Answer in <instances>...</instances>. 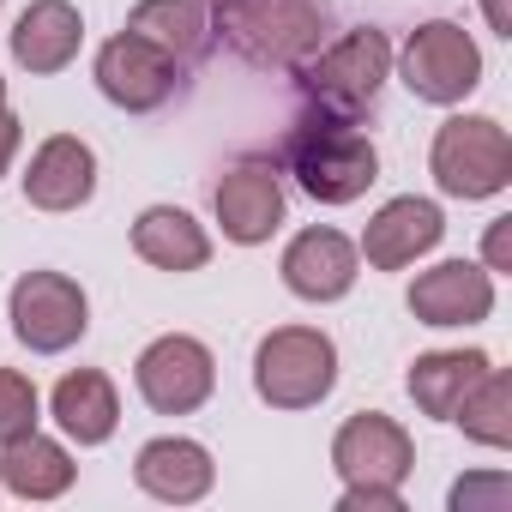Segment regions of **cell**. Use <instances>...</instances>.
Returning <instances> with one entry per match:
<instances>
[{
	"label": "cell",
	"mask_w": 512,
	"mask_h": 512,
	"mask_svg": "<svg viewBox=\"0 0 512 512\" xmlns=\"http://www.w3.org/2000/svg\"><path fill=\"white\" fill-rule=\"evenodd\" d=\"M284 163L296 175V187L314 205H356L374 181H380V151L374 139L332 109H308L290 139H284Z\"/></svg>",
	"instance_id": "6da1fadb"
},
{
	"label": "cell",
	"mask_w": 512,
	"mask_h": 512,
	"mask_svg": "<svg viewBox=\"0 0 512 512\" xmlns=\"http://www.w3.org/2000/svg\"><path fill=\"white\" fill-rule=\"evenodd\" d=\"M332 31V7L326 0H229L217 13V37L266 73H302V61H314L326 49Z\"/></svg>",
	"instance_id": "7a4b0ae2"
},
{
	"label": "cell",
	"mask_w": 512,
	"mask_h": 512,
	"mask_svg": "<svg viewBox=\"0 0 512 512\" xmlns=\"http://www.w3.org/2000/svg\"><path fill=\"white\" fill-rule=\"evenodd\" d=\"M302 91L314 109H332V115H350L362 121L374 103H380V85L392 79V43L386 31L362 25V31H344L338 43H326L314 61H302Z\"/></svg>",
	"instance_id": "3957f363"
},
{
	"label": "cell",
	"mask_w": 512,
	"mask_h": 512,
	"mask_svg": "<svg viewBox=\"0 0 512 512\" xmlns=\"http://www.w3.org/2000/svg\"><path fill=\"white\" fill-rule=\"evenodd\" d=\"M338 386V344L314 326H278L253 350V392L272 410H314Z\"/></svg>",
	"instance_id": "277c9868"
},
{
	"label": "cell",
	"mask_w": 512,
	"mask_h": 512,
	"mask_svg": "<svg viewBox=\"0 0 512 512\" xmlns=\"http://www.w3.org/2000/svg\"><path fill=\"white\" fill-rule=\"evenodd\" d=\"M428 169L446 199H494L512 187V139L494 115H452L434 133Z\"/></svg>",
	"instance_id": "5b68a950"
},
{
	"label": "cell",
	"mask_w": 512,
	"mask_h": 512,
	"mask_svg": "<svg viewBox=\"0 0 512 512\" xmlns=\"http://www.w3.org/2000/svg\"><path fill=\"white\" fill-rule=\"evenodd\" d=\"M398 73H404L410 97L452 109V103H464V97L482 85V49H476V37H470L464 25L428 19V25L410 31V43H404V55H398Z\"/></svg>",
	"instance_id": "8992f818"
},
{
	"label": "cell",
	"mask_w": 512,
	"mask_h": 512,
	"mask_svg": "<svg viewBox=\"0 0 512 512\" xmlns=\"http://www.w3.org/2000/svg\"><path fill=\"white\" fill-rule=\"evenodd\" d=\"M7 320H13V338L37 356H61L85 338L91 326V302L85 290L67 278V272H25L7 296Z\"/></svg>",
	"instance_id": "52a82bcc"
},
{
	"label": "cell",
	"mask_w": 512,
	"mask_h": 512,
	"mask_svg": "<svg viewBox=\"0 0 512 512\" xmlns=\"http://www.w3.org/2000/svg\"><path fill=\"white\" fill-rule=\"evenodd\" d=\"M133 386H139V398H145L157 416H193V410L211 398V386H217V362H211V350H205L199 338L163 332V338H151V344L139 350Z\"/></svg>",
	"instance_id": "ba28073f"
},
{
	"label": "cell",
	"mask_w": 512,
	"mask_h": 512,
	"mask_svg": "<svg viewBox=\"0 0 512 512\" xmlns=\"http://www.w3.org/2000/svg\"><path fill=\"white\" fill-rule=\"evenodd\" d=\"M332 470L344 476V488H362V482H374V488H404V476L416 470V440H410L392 416L356 410V416L338 428V440H332Z\"/></svg>",
	"instance_id": "9c48e42d"
},
{
	"label": "cell",
	"mask_w": 512,
	"mask_h": 512,
	"mask_svg": "<svg viewBox=\"0 0 512 512\" xmlns=\"http://www.w3.org/2000/svg\"><path fill=\"white\" fill-rule=\"evenodd\" d=\"M211 211L223 223V235L235 247H260L284 229V181H278V163L272 157H241L235 169H223L217 193H211Z\"/></svg>",
	"instance_id": "30bf717a"
},
{
	"label": "cell",
	"mask_w": 512,
	"mask_h": 512,
	"mask_svg": "<svg viewBox=\"0 0 512 512\" xmlns=\"http://www.w3.org/2000/svg\"><path fill=\"white\" fill-rule=\"evenodd\" d=\"M175 85H181V67H175L169 55H157L151 43H139L133 31H121V37H109V43L97 49V91H103L115 109H127V115L163 109V103L175 97Z\"/></svg>",
	"instance_id": "8fae6325"
},
{
	"label": "cell",
	"mask_w": 512,
	"mask_h": 512,
	"mask_svg": "<svg viewBox=\"0 0 512 512\" xmlns=\"http://www.w3.org/2000/svg\"><path fill=\"white\" fill-rule=\"evenodd\" d=\"M440 235H446L440 205H434V199L404 193V199H386V205L368 217V229H362V247H356V253H368V266H374V272H404V266H416V260H422V253H434V247H440Z\"/></svg>",
	"instance_id": "7c38bea8"
},
{
	"label": "cell",
	"mask_w": 512,
	"mask_h": 512,
	"mask_svg": "<svg viewBox=\"0 0 512 512\" xmlns=\"http://www.w3.org/2000/svg\"><path fill=\"white\" fill-rule=\"evenodd\" d=\"M284 290L302 296V302H344L356 290V272H362V253L350 235L338 229H302L290 247H284Z\"/></svg>",
	"instance_id": "4fadbf2b"
},
{
	"label": "cell",
	"mask_w": 512,
	"mask_h": 512,
	"mask_svg": "<svg viewBox=\"0 0 512 512\" xmlns=\"http://www.w3.org/2000/svg\"><path fill=\"white\" fill-rule=\"evenodd\" d=\"M410 314L422 326H476L494 314V272L470 266V260H440V266L416 272Z\"/></svg>",
	"instance_id": "5bb4252c"
},
{
	"label": "cell",
	"mask_w": 512,
	"mask_h": 512,
	"mask_svg": "<svg viewBox=\"0 0 512 512\" xmlns=\"http://www.w3.org/2000/svg\"><path fill=\"white\" fill-rule=\"evenodd\" d=\"M97 193V151L73 133H55L31 151V169H25V199L37 211H79L85 199Z\"/></svg>",
	"instance_id": "9a60e30c"
},
{
	"label": "cell",
	"mask_w": 512,
	"mask_h": 512,
	"mask_svg": "<svg viewBox=\"0 0 512 512\" xmlns=\"http://www.w3.org/2000/svg\"><path fill=\"white\" fill-rule=\"evenodd\" d=\"M133 482L163 500V506H193L211 494L217 482V464L199 440H181V434H163V440H145L139 458H133Z\"/></svg>",
	"instance_id": "2e32d148"
},
{
	"label": "cell",
	"mask_w": 512,
	"mask_h": 512,
	"mask_svg": "<svg viewBox=\"0 0 512 512\" xmlns=\"http://www.w3.org/2000/svg\"><path fill=\"white\" fill-rule=\"evenodd\" d=\"M127 31L169 55L175 67H199L217 43V25L205 19V0H139L127 13Z\"/></svg>",
	"instance_id": "e0dca14e"
},
{
	"label": "cell",
	"mask_w": 512,
	"mask_h": 512,
	"mask_svg": "<svg viewBox=\"0 0 512 512\" xmlns=\"http://www.w3.org/2000/svg\"><path fill=\"white\" fill-rule=\"evenodd\" d=\"M85 43V19L73 0H31L13 25V61L25 73H67Z\"/></svg>",
	"instance_id": "ac0fdd59"
},
{
	"label": "cell",
	"mask_w": 512,
	"mask_h": 512,
	"mask_svg": "<svg viewBox=\"0 0 512 512\" xmlns=\"http://www.w3.org/2000/svg\"><path fill=\"white\" fill-rule=\"evenodd\" d=\"M133 253L157 272H199L211 260V235H205V223H193V211L151 205L133 223Z\"/></svg>",
	"instance_id": "d6986e66"
},
{
	"label": "cell",
	"mask_w": 512,
	"mask_h": 512,
	"mask_svg": "<svg viewBox=\"0 0 512 512\" xmlns=\"http://www.w3.org/2000/svg\"><path fill=\"white\" fill-rule=\"evenodd\" d=\"M55 422L67 440L79 446H103L115 428H121V398H115V380L97 374V368H79V374H61L55 386Z\"/></svg>",
	"instance_id": "ffe728a7"
},
{
	"label": "cell",
	"mask_w": 512,
	"mask_h": 512,
	"mask_svg": "<svg viewBox=\"0 0 512 512\" xmlns=\"http://www.w3.org/2000/svg\"><path fill=\"white\" fill-rule=\"evenodd\" d=\"M488 368H494V362H488L482 350H428V356H416V368H410V398H416L422 416L452 422L458 404L470 398V386H476Z\"/></svg>",
	"instance_id": "44dd1931"
},
{
	"label": "cell",
	"mask_w": 512,
	"mask_h": 512,
	"mask_svg": "<svg viewBox=\"0 0 512 512\" xmlns=\"http://www.w3.org/2000/svg\"><path fill=\"white\" fill-rule=\"evenodd\" d=\"M73 470L79 464L67 458V446L43 440L37 428L19 434V440H7V452H0V488H13L19 500H55V494H67Z\"/></svg>",
	"instance_id": "7402d4cb"
},
{
	"label": "cell",
	"mask_w": 512,
	"mask_h": 512,
	"mask_svg": "<svg viewBox=\"0 0 512 512\" xmlns=\"http://www.w3.org/2000/svg\"><path fill=\"white\" fill-rule=\"evenodd\" d=\"M476 446H512V380H506V368H488L476 386H470V398L458 404V416H452Z\"/></svg>",
	"instance_id": "603a6c76"
},
{
	"label": "cell",
	"mask_w": 512,
	"mask_h": 512,
	"mask_svg": "<svg viewBox=\"0 0 512 512\" xmlns=\"http://www.w3.org/2000/svg\"><path fill=\"white\" fill-rule=\"evenodd\" d=\"M37 386H31V374H19V368H0V446L7 440H19V434H31L37 428Z\"/></svg>",
	"instance_id": "cb8c5ba5"
},
{
	"label": "cell",
	"mask_w": 512,
	"mask_h": 512,
	"mask_svg": "<svg viewBox=\"0 0 512 512\" xmlns=\"http://www.w3.org/2000/svg\"><path fill=\"white\" fill-rule=\"evenodd\" d=\"M512 500V476H464L452 482V512H500Z\"/></svg>",
	"instance_id": "d4e9b609"
},
{
	"label": "cell",
	"mask_w": 512,
	"mask_h": 512,
	"mask_svg": "<svg viewBox=\"0 0 512 512\" xmlns=\"http://www.w3.org/2000/svg\"><path fill=\"white\" fill-rule=\"evenodd\" d=\"M338 512H404V494H398V488H374V482H362V488H344Z\"/></svg>",
	"instance_id": "484cf974"
},
{
	"label": "cell",
	"mask_w": 512,
	"mask_h": 512,
	"mask_svg": "<svg viewBox=\"0 0 512 512\" xmlns=\"http://www.w3.org/2000/svg\"><path fill=\"white\" fill-rule=\"evenodd\" d=\"M482 260H488V272H512V217H494V223H488Z\"/></svg>",
	"instance_id": "4316f807"
},
{
	"label": "cell",
	"mask_w": 512,
	"mask_h": 512,
	"mask_svg": "<svg viewBox=\"0 0 512 512\" xmlns=\"http://www.w3.org/2000/svg\"><path fill=\"white\" fill-rule=\"evenodd\" d=\"M19 127H25V121H19L13 109H0V175H7L13 157H19Z\"/></svg>",
	"instance_id": "83f0119b"
},
{
	"label": "cell",
	"mask_w": 512,
	"mask_h": 512,
	"mask_svg": "<svg viewBox=\"0 0 512 512\" xmlns=\"http://www.w3.org/2000/svg\"><path fill=\"white\" fill-rule=\"evenodd\" d=\"M482 13H488L494 37H512V0H482Z\"/></svg>",
	"instance_id": "f1b7e54d"
},
{
	"label": "cell",
	"mask_w": 512,
	"mask_h": 512,
	"mask_svg": "<svg viewBox=\"0 0 512 512\" xmlns=\"http://www.w3.org/2000/svg\"><path fill=\"white\" fill-rule=\"evenodd\" d=\"M0 109H7V79H0Z\"/></svg>",
	"instance_id": "f546056e"
},
{
	"label": "cell",
	"mask_w": 512,
	"mask_h": 512,
	"mask_svg": "<svg viewBox=\"0 0 512 512\" xmlns=\"http://www.w3.org/2000/svg\"><path fill=\"white\" fill-rule=\"evenodd\" d=\"M205 7H217V13H223V7H229V0H205Z\"/></svg>",
	"instance_id": "4dcf8cb0"
}]
</instances>
